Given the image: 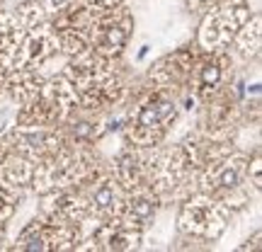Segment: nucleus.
<instances>
[{
  "instance_id": "28",
  "label": "nucleus",
  "mask_w": 262,
  "mask_h": 252,
  "mask_svg": "<svg viewBox=\"0 0 262 252\" xmlns=\"http://www.w3.org/2000/svg\"><path fill=\"white\" fill-rule=\"evenodd\" d=\"M5 71H3V65H0V95H3V85H5Z\"/></svg>"
},
{
  "instance_id": "5",
  "label": "nucleus",
  "mask_w": 262,
  "mask_h": 252,
  "mask_svg": "<svg viewBox=\"0 0 262 252\" xmlns=\"http://www.w3.org/2000/svg\"><path fill=\"white\" fill-rule=\"evenodd\" d=\"M235 211L221 199L206 194V192H189L182 201H180L178 211V231L194 243H216L226 228L231 225Z\"/></svg>"
},
{
  "instance_id": "26",
  "label": "nucleus",
  "mask_w": 262,
  "mask_h": 252,
  "mask_svg": "<svg viewBox=\"0 0 262 252\" xmlns=\"http://www.w3.org/2000/svg\"><path fill=\"white\" fill-rule=\"evenodd\" d=\"M8 223H0V250H5L8 247Z\"/></svg>"
},
{
  "instance_id": "6",
  "label": "nucleus",
  "mask_w": 262,
  "mask_h": 252,
  "mask_svg": "<svg viewBox=\"0 0 262 252\" xmlns=\"http://www.w3.org/2000/svg\"><path fill=\"white\" fill-rule=\"evenodd\" d=\"M134 15L126 5H114V8H102L97 5L93 17L88 22V47L90 51L100 54L104 58H122L124 49L129 47L134 37Z\"/></svg>"
},
{
  "instance_id": "20",
  "label": "nucleus",
  "mask_w": 262,
  "mask_h": 252,
  "mask_svg": "<svg viewBox=\"0 0 262 252\" xmlns=\"http://www.w3.org/2000/svg\"><path fill=\"white\" fill-rule=\"evenodd\" d=\"M19 201H22V189L0 179V223H10L15 218Z\"/></svg>"
},
{
  "instance_id": "17",
  "label": "nucleus",
  "mask_w": 262,
  "mask_h": 252,
  "mask_svg": "<svg viewBox=\"0 0 262 252\" xmlns=\"http://www.w3.org/2000/svg\"><path fill=\"white\" fill-rule=\"evenodd\" d=\"M47 75L41 71H32V68H17V71H10L5 75V85H3V93L8 95V100L15 107L19 104L32 102L39 95L41 85H44Z\"/></svg>"
},
{
  "instance_id": "2",
  "label": "nucleus",
  "mask_w": 262,
  "mask_h": 252,
  "mask_svg": "<svg viewBox=\"0 0 262 252\" xmlns=\"http://www.w3.org/2000/svg\"><path fill=\"white\" fill-rule=\"evenodd\" d=\"M122 112L124 124L119 131L124 136V143L139 148H156L163 146L172 124L178 122L180 102L178 95L165 93L148 83L134 95L129 93L126 102L122 104Z\"/></svg>"
},
{
  "instance_id": "12",
  "label": "nucleus",
  "mask_w": 262,
  "mask_h": 252,
  "mask_svg": "<svg viewBox=\"0 0 262 252\" xmlns=\"http://www.w3.org/2000/svg\"><path fill=\"white\" fill-rule=\"evenodd\" d=\"M199 54H202V51H199L196 44H192V47H180V49H175L172 54H165L163 58H158L156 63L150 65L148 83L153 85V87L165 90V93L180 95L185 90V85H187Z\"/></svg>"
},
{
  "instance_id": "11",
  "label": "nucleus",
  "mask_w": 262,
  "mask_h": 252,
  "mask_svg": "<svg viewBox=\"0 0 262 252\" xmlns=\"http://www.w3.org/2000/svg\"><path fill=\"white\" fill-rule=\"evenodd\" d=\"M37 216L56 225H83L90 218L88 192L75 187L44 192V194H39Z\"/></svg>"
},
{
  "instance_id": "7",
  "label": "nucleus",
  "mask_w": 262,
  "mask_h": 252,
  "mask_svg": "<svg viewBox=\"0 0 262 252\" xmlns=\"http://www.w3.org/2000/svg\"><path fill=\"white\" fill-rule=\"evenodd\" d=\"M250 17H253V8L248 0H221L219 5L209 8L202 15L194 44L199 47V51L228 49L235 32Z\"/></svg>"
},
{
  "instance_id": "18",
  "label": "nucleus",
  "mask_w": 262,
  "mask_h": 252,
  "mask_svg": "<svg viewBox=\"0 0 262 252\" xmlns=\"http://www.w3.org/2000/svg\"><path fill=\"white\" fill-rule=\"evenodd\" d=\"M260 47H262V19L260 15H255L245 22L243 27L235 32L233 41L228 44V54L233 61H253L260 56Z\"/></svg>"
},
{
  "instance_id": "14",
  "label": "nucleus",
  "mask_w": 262,
  "mask_h": 252,
  "mask_svg": "<svg viewBox=\"0 0 262 252\" xmlns=\"http://www.w3.org/2000/svg\"><path fill=\"white\" fill-rule=\"evenodd\" d=\"M160 199L150 189V185H139L134 189H124L122 204L117 209V221L136 231H146L156 223V216L160 211Z\"/></svg>"
},
{
  "instance_id": "24",
  "label": "nucleus",
  "mask_w": 262,
  "mask_h": 252,
  "mask_svg": "<svg viewBox=\"0 0 262 252\" xmlns=\"http://www.w3.org/2000/svg\"><path fill=\"white\" fill-rule=\"evenodd\" d=\"M221 0H187V8L189 12H194V15H204L209 8H214V5H219Z\"/></svg>"
},
{
  "instance_id": "9",
  "label": "nucleus",
  "mask_w": 262,
  "mask_h": 252,
  "mask_svg": "<svg viewBox=\"0 0 262 252\" xmlns=\"http://www.w3.org/2000/svg\"><path fill=\"white\" fill-rule=\"evenodd\" d=\"M233 58L228 54V49H216V51H202L196 58L192 75H189L187 90L196 100V104H202L209 100L214 93H219L226 83L233 80Z\"/></svg>"
},
{
  "instance_id": "25",
  "label": "nucleus",
  "mask_w": 262,
  "mask_h": 252,
  "mask_svg": "<svg viewBox=\"0 0 262 252\" xmlns=\"http://www.w3.org/2000/svg\"><path fill=\"white\" fill-rule=\"evenodd\" d=\"M260 240H262V231H255V233H253V240H248L245 245H241L238 250H241V252H250V250L257 252V250H260Z\"/></svg>"
},
{
  "instance_id": "13",
  "label": "nucleus",
  "mask_w": 262,
  "mask_h": 252,
  "mask_svg": "<svg viewBox=\"0 0 262 252\" xmlns=\"http://www.w3.org/2000/svg\"><path fill=\"white\" fill-rule=\"evenodd\" d=\"M58 54H61V51H58V37L49 22L37 25V27H29L27 32L22 34V39H19L10 71H17V68L41 71V68H44L51 58H56Z\"/></svg>"
},
{
  "instance_id": "22",
  "label": "nucleus",
  "mask_w": 262,
  "mask_h": 252,
  "mask_svg": "<svg viewBox=\"0 0 262 252\" xmlns=\"http://www.w3.org/2000/svg\"><path fill=\"white\" fill-rule=\"evenodd\" d=\"M248 182H250V187H253L255 192L262 189V150H260V146H255L253 155L248 160Z\"/></svg>"
},
{
  "instance_id": "23",
  "label": "nucleus",
  "mask_w": 262,
  "mask_h": 252,
  "mask_svg": "<svg viewBox=\"0 0 262 252\" xmlns=\"http://www.w3.org/2000/svg\"><path fill=\"white\" fill-rule=\"evenodd\" d=\"M71 3H75V0H37V5L44 10L47 17H54L56 12H61L63 8H68Z\"/></svg>"
},
{
  "instance_id": "10",
  "label": "nucleus",
  "mask_w": 262,
  "mask_h": 252,
  "mask_svg": "<svg viewBox=\"0 0 262 252\" xmlns=\"http://www.w3.org/2000/svg\"><path fill=\"white\" fill-rule=\"evenodd\" d=\"M143 243V231L129 228L117 218H88L83 223V240L75 250H95V252H129L139 250Z\"/></svg>"
},
{
  "instance_id": "1",
  "label": "nucleus",
  "mask_w": 262,
  "mask_h": 252,
  "mask_svg": "<svg viewBox=\"0 0 262 252\" xmlns=\"http://www.w3.org/2000/svg\"><path fill=\"white\" fill-rule=\"evenodd\" d=\"M63 75L73 83L80 112L104 114L122 107L129 97L126 75L119 71V58H104L95 51L66 58Z\"/></svg>"
},
{
  "instance_id": "21",
  "label": "nucleus",
  "mask_w": 262,
  "mask_h": 252,
  "mask_svg": "<svg viewBox=\"0 0 262 252\" xmlns=\"http://www.w3.org/2000/svg\"><path fill=\"white\" fill-rule=\"evenodd\" d=\"M12 12H15V17L19 19V25H22L25 29L37 27V25L49 22V17L44 15V10L37 5V0H22V3H19Z\"/></svg>"
},
{
  "instance_id": "4",
  "label": "nucleus",
  "mask_w": 262,
  "mask_h": 252,
  "mask_svg": "<svg viewBox=\"0 0 262 252\" xmlns=\"http://www.w3.org/2000/svg\"><path fill=\"white\" fill-rule=\"evenodd\" d=\"M248 160H250V153L233 148L219 158L204 163L194 175L196 189L221 199L235 214L248 209V204H250Z\"/></svg>"
},
{
  "instance_id": "27",
  "label": "nucleus",
  "mask_w": 262,
  "mask_h": 252,
  "mask_svg": "<svg viewBox=\"0 0 262 252\" xmlns=\"http://www.w3.org/2000/svg\"><path fill=\"white\" fill-rule=\"evenodd\" d=\"M88 3H95V5H102V8H114V5H122L124 0H88Z\"/></svg>"
},
{
  "instance_id": "30",
  "label": "nucleus",
  "mask_w": 262,
  "mask_h": 252,
  "mask_svg": "<svg viewBox=\"0 0 262 252\" xmlns=\"http://www.w3.org/2000/svg\"><path fill=\"white\" fill-rule=\"evenodd\" d=\"M0 5H3V0H0Z\"/></svg>"
},
{
  "instance_id": "16",
  "label": "nucleus",
  "mask_w": 262,
  "mask_h": 252,
  "mask_svg": "<svg viewBox=\"0 0 262 252\" xmlns=\"http://www.w3.org/2000/svg\"><path fill=\"white\" fill-rule=\"evenodd\" d=\"M124 187L114 179L112 172H107L100 182H95L93 187L88 189V204H90V218H114L117 209L122 204Z\"/></svg>"
},
{
  "instance_id": "8",
  "label": "nucleus",
  "mask_w": 262,
  "mask_h": 252,
  "mask_svg": "<svg viewBox=\"0 0 262 252\" xmlns=\"http://www.w3.org/2000/svg\"><path fill=\"white\" fill-rule=\"evenodd\" d=\"M83 240V225H56L34 216L12 240L10 250L15 252H66L75 250Z\"/></svg>"
},
{
  "instance_id": "15",
  "label": "nucleus",
  "mask_w": 262,
  "mask_h": 252,
  "mask_svg": "<svg viewBox=\"0 0 262 252\" xmlns=\"http://www.w3.org/2000/svg\"><path fill=\"white\" fill-rule=\"evenodd\" d=\"M156 148H139V146L124 143L122 148L114 153L112 163H110V172L124 189L148 185V170L150 163H153V155H156Z\"/></svg>"
},
{
  "instance_id": "19",
  "label": "nucleus",
  "mask_w": 262,
  "mask_h": 252,
  "mask_svg": "<svg viewBox=\"0 0 262 252\" xmlns=\"http://www.w3.org/2000/svg\"><path fill=\"white\" fill-rule=\"evenodd\" d=\"M27 29L19 25L15 12L0 10V65H3L5 73H10V68H12V56H15L17 44Z\"/></svg>"
},
{
  "instance_id": "3",
  "label": "nucleus",
  "mask_w": 262,
  "mask_h": 252,
  "mask_svg": "<svg viewBox=\"0 0 262 252\" xmlns=\"http://www.w3.org/2000/svg\"><path fill=\"white\" fill-rule=\"evenodd\" d=\"M107 172H110V168L100 158L95 146H73V143H68L58 153L34 163V175H32L29 187L37 194L63 187H75L88 192Z\"/></svg>"
},
{
  "instance_id": "29",
  "label": "nucleus",
  "mask_w": 262,
  "mask_h": 252,
  "mask_svg": "<svg viewBox=\"0 0 262 252\" xmlns=\"http://www.w3.org/2000/svg\"><path fill=\"white\" fill-rule=\"evenodd\" d=\"M148 49H150V47H141V51H139V56H136V61H141V58L146 56V54H148Z\"/></svg>"
}]
</instances>
